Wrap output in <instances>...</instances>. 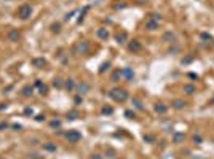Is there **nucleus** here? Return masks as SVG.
<instances>
[{"label":"nucleus","instance_id":"nucleus-2","mask_svg":"<svg viewBox=\"0 0 214 159\" xmlns=\"http://www.w3.org/2000/svg\"><path fill=\"white\" fill-rule=\"evenodd\" d=\"M32 14V7L30 5H21L19 10H18V16L21 19H29Z\"/></svg>","mask_w":214,"mask_h":159},{"label":"nucleus","instance_id":"nucleus-30","mask_svg":"<svg viewBox=\"0 0 214 159\" xmlns=\"http://www.w3.org/2000/svg\"><path fill=\"white\" fill-rule=\"evenodd\" d=\"M38 89H40V94H42V95H45L46 92H48V87L45 86V84H42V86L38 87Z\"/></svg>","mask_w":214,"mask_h":159},{"label":"nucleus","instance_id":"nucleus-47","mask_svg":"<svg viewBox=\"0 0 214 159\" xmlns=\"http://www.w3.org/2000/svg\"><path fill=\"white\" fill-rule=\"evenodd\" d=\"M197 159H200V158H197Z\"/></svg>","mask_w":214,"mask_h":159},{"label":"nucleus","instance_id":"nucleus-6","mask_svg":"<svg viewBox=\"0 0 214 159\" xmlns=\"http://www.w3.org/2000/svg\"><path fill=\"white\" fill-rule=\"evenodd\" d=\"M121 75L125 76L126 81H133V78H134V72L131 70L129 67H126V68H123V70H121Z\"/></svg>","mask_w":214,"mask_h":159},{"label":"nucleus","instance_id":"nucleus-36","mask_svg":"<svg viewBox=\"0 0 214 159\" xmlns=\"http://www.w3.org/2000/svg\"><path fill=\"white\" fill-rule=\"evenodd\" d=\"M105 154H107V158H113V154H115V153H113L112 150H109V151H105Z\"/></svg>","mask_w":214,"mask_h":159},{"label":"nucleus","instance_id":"nucleus-29","mask_svg":"<svg viewBox=\"0 0 214 159\" xmlns=\"http://www.w3.org/2000/svg\"><path fill=\"white\" fill-rule=\"evenodd\" d=\"M144 140H146V142L154 143L155 142V137H154V135H144Z\"/></svg>","mask_w":214,"mask_h":159},{"label":"nucleus","instance_id":"nucleus-37","mask_svg":"<svg viewBox=\"0 0 214 159\" xmlns=\"http://www.w3.org/2000/svg\"><path fill=\"white\" fill-rule=\"evenodd\" d=\"M7 127H8L7 123H0V131H3V129H7Z\"/></svg>","mask_w":214,"mask_h":159},{"label":"nucleus","instance_id":"nucleus-40","mask_svg":"<svg viewBox=\"0 0 214 159\" xmlns=\"http://www.w3.org/2000/svg\"><path fill=\"white\" fill-rule=\"evenodd\" d=\"M13 129H15V131H19V129H21V124H13Z\"/></svg>","mask_w":214,"mask_h":159},{"label":"nucleus","instance_id":"nucleus-5","mask_svg":"<svg viewBox=\"0 0 214 159\" xmlns=\"http://www.w3.org/2000/svg\"><path fill=\"white\" fill-rule=\"evenodd\" d=\"M158 26H160V22L155 19H152V18H149V19L146 21V29L147 30H157Z\"/></svg>","mask_w":214,"mask_h":159},{"label":"nucleus","instance_id":"nucleus-16","mask_svg":"<svg viewBox=\"0 0 214 159\" xmlns=\"http://www.w3.org/2000/svg\"><path fill=\"white\" fill-rule=\"evenodd\" d=\"M184 92H186V94H189V95H192V94H195V92H197V87H195L193 84H184Z\"/></svg>","mask_w":214,"mask_h":159},{"label":"nucleus","instance_id":"nucleus-12","mask_svg":"<svg viewBox=\"0 0 214 159\" xmlns=\"http://www.w3.org/2000/svg\"><path fill=\"white\" fill-rule=\"evenodd\" d=\"M171 105H173V108H174V110H182V108H186V105H187V103L184 102V100L178 99V100H174V102L171 103Z\"/></svg>","mask_w":214,"mask_h":159},{"label":"nucleus","instance_id":"nucleus-7","mask_svg":"<svg viewBox=\"0 0 214 159\" xmlns=\"http://www.w3.org/2000/svg\"><path fill=\"white\" fill-rule=\"evenodd\" d=\"M77 91H78V94H80V95L86 94V92L89 91V84H88V83H85V81H81V83L77 86Z\"/></svg>","mask_w":214,"mask_h":159},{"label":"nucleus","instance_id":"nucleus-4","mask_svg":"<svg viewBox=\"0 0 214 159\" xmlns=\"http://www.w3.org/2000/svg\"><path fill=\"white\" fill-rule=\"evenodd\" d=\"M75 51L78 53V54H85V53L89 51V43L88 41H78L77 46H75Z\"/></svg>","mask_w":214,"mask_h":159},{"label":"nucleus","instance_id":"nucleus-26","mask_svg":"<svg viewBox=\"0 0 214 159\" xmlns=\"http://www.w3.org/2000/svg\"><path fill=\"white\" fill-rule=\"evenodd\" d=\"M109 67H110V64H109V62H104V64L101 65V68H99V73H104V72L107 70Z\"/></svg>","mask_w":214,"mask_h":159},{"label":"nucleus","instance_id":"nucleus-44","mask_svg":"<svg viewBox=\"0 0 214 159\" xmlns=\"http://www.w3.org/2000/svg\"><path fill=\"white\" fill-rule=\"evenodd\" d=\"M189 78H193V80H197V78H198V76H197V75H195V73H189Z\"/></svg>","mask_w":214,"mask_h":159},{"label":"nucleus","instance_id":"nucleus-34","mask_svg":"<svg viewBox=\"0 0 214 159\" xmlns=\"http://www.w3.org/2000/svg\"><path fill=\"white\" fill-rule=\"evenodd\" d=\"M35 121L42 123V121H45V116H43V115H37V116H35Z\"/></svg>","mask_w":214,"mask_h":159},{"label":"nucleus","instance_id":"nucleus-20","mask_svg":"<svg viewBox=\"0 0 214 159\" xmlns=\"http://www.w3.org/2000/svg\"><path fill=\"white\" fill-rule=\"evenodd\" d=\"M121 70H115L112 73V81H115V83H117V81H120V78H121Z\"/></svg>","mask_w":214,"mask_h":159},{"label":"nucleus","instance_id":"nucleus-24","mask_svg":"<svg viewBox=\"0 0 214 159\" xmlns=\"http://www.w3.org/2000/svg\"><path fill=\"white\" fill-rule=\"evenodd\" d=\"M50 126H51L53 129H59V127H61V121H59V119H53L51 123H50Z\"/></svg>","mask_w":214,"mask_h":159},{"label":"nucleus","instance_id":"nucleus-28","mask_svg":"<svg viewBox=\"0 0 214 159\" xmlns=\"http://www.w3.org/2000/svg\"><path fill=\"white\" fill-rule=\"evenodd\" d=\"M192 140H193V143H195V145H200V143L203 142V139L200 137V135H193V139H192Z\"/></svg>","mask_w":214,"mask_h":159},{"label":"nucleus","instance_id":"nucleus-3","mask_svg":"<svg viewBox=\"0 0 214 159\" xmlns=\"http://www.w3.org/2000/svg\"><path fill=\"white\" fill-rule=\"evenodd\" d=\"M66 139H67L70 143H77V142L81 140V134L78 131H69L67 134H66Z\"/></svg>","mask_w":214,"mask_h":159},{"label":"nucleus","instance_id":"nucleus-11","mask_svg":"<svg viewBox=\"0 0 214 159\" xmlns=\"http://www.w3.org/2000/svg\"><path fill=\"white\" fill-rule=\"evenodd\" d=\"M154 110L157 111L158 115H163V113H166V111H168V107H166L165 103H155Z\"/></svg>","mask_w":214,"mask_h":159},{"label":"nucleus","instance_id":"nucleus-21","mask_svg":"<svg viewBox=\"0 0 214 159\" xmlns=\"http://www.w3.org/2000/svg\"><path fill=\"white\" fill-rule=\"evenodd\" d=\"M74 87H75V81H74L72 78H69L67 81H66V89H67V91H72Z\"/></svg>","mask_w":214,"mask_h":159},{"label":"nucleus","instance_id":"nucleus-1","mask_svg":"<svg viewBox=\"0 0 214 159\" xmlns=\"http://www.w3.org/2000/svg\"><path fill=\"white\" fill-rule=\"evenodd\" d=\"M110 99H113L115 102H125L126 99H128V92L125 91V89H120V87H115V89H112V91L109 92Z\"/></svg>","mask_w":214,"mask_h":159},{"label":"nucleus","instance_id":"nucleus-19","mask_svg":"<svg viewBox=\"0 0 214 159\" xmlns=\"http://www.w3.org/2000/svg\"><path fill=\"white\" fill-rule=\"evenodd\" d=\"M43 150H46V151H51V153H54V151H56L58 150V147H56V145H53V143H45V145H43Z\"/></svg>","mask_w":214,"mask_h":159},{"label":"nucleus","instance_id":"nucleus-35","mask_svg":"<svg viewBox=\"0 0 214 159\" xmlns=\"http://www.w3.org/2000/svg\"><path fill=\"white\" fill-rule=\"evenodd\" d=\"M24 113H26V115H34V110H32V108H26Z\"/></svg>","mask_w":214,"mask_h":159},{"label":"nucleus","instance_id":"nucleus-9","mask_svg":"<svg viewBox=\"0 0 214 159\" xmlns=\"http://www.w3.org/2000/svg\"><path fill=\"white\" fill-rule=\"evenodd\" d=\"M96 37L97 38H101V40H107L109 38V32H107V29L101 27V29H97L96 30Z\"/></svg>","mask_w":214,"mask_h":159},{"label":"nucleus","instance_id":"nucleus-32","mask_svg":"<svg viewBox=\"0 0 214 159\" xmlns=\"http://www.w3.org/2000/svg\"><path fill=\"white\" fill-rule=\"evenodd\" d=\"M150 18H152V19H155V21H158V22L162 21V16L157 14V13H152V14H150Z\"/></svg>","mask_w":214,"mask_h":159},{"label":"nucleus","instance_id":"nucleus-8","mask_svg":"<svg viewBox=\"0 0 214 159\" xmlns=\"http://www.w3.org/2000/svg\"><path fill=\"white\" fill-rule=\"evenodd\" d=\"M128 48H129V51H133V53H137V51H141V43L137 41V40H133V41H129V45H128Z\"/></svg>","mask_w":214,"mask_h":159},{"label":"nucleus","instance_id":"nucleus-14","mask_svg":"<svg viewBox=\"0 0 214 159\" xmlns=\"http://www.w3.org/2000/svg\"><path fill=\"white\" fill-rule=\"evenodd\" d=\"M32 94H34V86L27 84V86L23 87V95H24V97H30Z\"/></svg>","mask_w":214,"mask_h":159},{"label":"nucleus","instance_id":"nucleus-10","mask_svg":"<svg viewBox=\"0 0 214 159\" xmlns=\"http://www.w3.org/2000/svg\"><path fill=\"white\" fill-rule=\"evenodd\" d=\"M19 32L16 30V29H11V30L8 32V40L10 41H18V40H19Z\"/></svg>","mask_w":214,"mask_h":159},{"label":"nucleus","instance_id":"nucleus-41","mask_svg":"<svg viewBox=\"0 0 214 159\" xmlns=\"http://www.w3.org/2000/svg\"><path fill=\"white\" fill-rule=\"evenodd\" d=\"M192 60V57H187V59H182V64H189Z\"/></svg>","mask_w":214,"mask_h":159},{"label":"nucleus","instance_id":"nucleus-39","mask_svg":"<svg viewBox=\"0 0 214 159\" xmlns=\"http://www.w3.org/2000/svg\"><path fill=\"white\" fill-rule=\"evenodd\" d=\"M74 13H75V11H72V13H67V14H66V18H64V19H66V21H69V19H70V18H72V14H74Z\"/></svg>","mask_w":214,"mask_h":159},{"label":"nucleus","instance_id":"nucleus-17","mask_svg":"<svg viewBox=\"0 0 214 159\" xmlns=\"http://www.w3.org/2000/svg\"><path fill=\"white\" fill-rule=\"evenodd\" d=\"M32 64H34V67H38V68H40V67H43L45 64H46V60H45L43 57H37V59H34Z\"/></svg>","mask_w":214,"mask_h":159},{"label":"nucleus","instance_id":"nucleus-33","mask_svg":"<svg viewBox=\"0 0 214 159\" xmlns=\"http://www.w3.org/2000/svg\"><path fill=\"white\" fill-rule=\"evenodd\" d=\"M125 116H126V118H129V119H133L134 118V111H131V110L125 111Z\"/></svg>","mask_w":214,"mask_h":159},{"label":"nucleus","instance_id":"nucleus-42","mask_svg":"<svg viewBox=\"0 0 214 159\" xmlns=\"http://www.w3.org/2000/svg\"><path fill=\"white\" fill-rule=\"evenodd\" d=\"M81 102V97H80V94L77 95V97H75V103H80Z\"/></svg>","mask_w":214,"mask_h":159},{"label":"nucleus","instance_id":"nucleus-22","mask_svg":"<svg viewBox=\"0 0 214 159\" xmlns=\"http://www.w3.org/2000/svg\"><path fill=\"white\" fill-rule=\"evenodd\" d=\"M78 116H80V115H78L77 110H72V111H69V113H67V119H77Z\"/></svg>","mask_w":214,"mask_h":159},{"label":"nucleus","instance_id":"nucleus-45","mask_svg":"<svg viewBox=\"0 0 214 159\" xmlns=\"http://www.w3.org/2000/svg\"><path fill=\"white\" fill-rule=\"evenodd\" d=\"M5 108H7V105H5V103H0V111L5 110Z\"/></svg>","mask_w":214,"mask_h":159},{"label":"nucleus","instance_id":"nucleus-13","mask_svg":"<svg viewBox=\"0 0 214 159\" xmlns=\"http://www.w3.org/2000/svg\"><path fill=\"white\" fill-rule=\"evenodd\" d=\"M184 139H186V135L182 134V132H174L173 134V142L174 143H182Z\"/></svg>","mask_w":214,"mask_h":159},{"label":"nucleus","instance_id":"nucleus-23","mask_svg":"<svg viewBox=\"0 0 214 159\" xmlns=\"http://www.w3.org/2000/svg\"><path fill=\"white\" fill-rule=\"evenodd\" d=\"M133 105L137 108V110H144V105H142V102L139 99H133Z\"/></svg>","mask_w":214,"mask_h":159},{"label":"nucleus","instance_id":"nucleus-18","mask_svg":"<svg viewBox=\"0 0 214 159\" xmlns=\"http://www.w3.org/2000/svg\"><path fill=\"white\" fill-rule=\"evenodd\" d=\"M126 38H128V37H126V34H125V32H121V34H117V37H115V40H117V43H125V41H126Z\"/></svg>","mask_w":214,"mask_h":159},{"label":"nucleus","instance_id":"nucleus-43","mask_svg":"<svg viewBox=\"0 0 214 159\" xmlns=\"http://www.w3.org/2000/svg\"><path fill=\"white\" fill-rule=\"evenodd\" d=\"M42 84H43V83H42L40 80H37V81H35V86H37V87H40V86H42Z\"/></svg>","mask_w":214,"mask_h":159},{"label":"nucleus","instance_id":"nucleus-46","mask_svg":"<svg viewBox=\"0 0 214 159\" xmlns=\"http://www.w3.org/2000/svg\"><path fill=\"white\" fill-rule=\"evenodd\" d=\"M93 159H102V158H99V154H93Z\"/></svg>","mask_w":214,"mask_h":159},{"label":"nucleus","instance_id":"nucleus-25","mask_svg":"<svg viewBox=\"0 0 214 159\" xmlns=\"http://www.w3.org/2000/svg\"><path fill=\"white\" fill-rule=\"evenodd\" d=\"M53 86H54V87H58V89H59V87H62V80H59V78H54V80H53Z\"/></svg>","mask_w":214,"mask_h":159},{"label":"nucleus","instance_id":"nucleus-31","mask_svg":"<svg viewBox=\"0 0 214 159\" xmlns=\"http://www.w3.org/2000/svg\"><path fill=\"white\" fill-rule=\"evenodd\" d=\"M51 30H53V32H59V30H61V26H59V22L53 24V26H51Z\"/></svg>","mask_w":214,"mask_h":159},{"label":"nucleus","instance_id":"nucleus-38","mask_svg":"<svg viewBox=\"0 0 214 159\" xmlns=\"http://www.w3.org/2000/svg\"><path fill=\"white\" fill-rule=\"evenodd\" d=\"M201 38H203V40H213L209 35H208V34H201Z\"/></svg>","mask_w":214,"mask_h":159},{"label":"nucleus","instance_id":"nucleus-15","mask_svg":"<svg viewBox=\"0 0 214 159\" xmlns=\"http://www.w3.org/2000/svg\"><path fill=\"white\" fill-rule=\"evenodd\" d=\"M163 40L168 41V43H174L176 41V35H174L173 32H166L165 35H163Z\"/></svg>","mask_w":214,"mask_h":159},{"label":"nucleus","instance_id":"nucleus-27","mask_svg":"<svg viewBox=\"0 0 214 159\" xmlns=\"http://www.w3.org/2000/svg\"><path fill=\"white\" fill-rule=\"evenodd\" d=\"M102 113H104V115H112L113 108L112 107H104V108H102Z\"/></svg>","mask_w":214,"mask_h":159}]
</instances>
